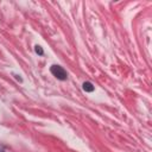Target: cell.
Listing matches in <instances>:
<instances>
[{
	"label": "cell",
	"mask_w": 152,
	"mask_h": 152,
	"mask_svg": "<svg viewBox=\"0 0 152 152\" xmlns=\"http://www.w3.org/2000/svg\"><path fill=\"white\" fill-rule=\"evenodd\" d=\"M34 51H36V52H37L38 55H40V56H42V55L44 53V51H43L42 46H39V45H36V46H34Z\"/></svg>",
	"instance_id": "obj_3"
},
{
	"label": "cell",
	"mask_w": 152,
	"mask_h": 152,
	"mask_svg": "<svg viewBox=\"0 0 152 152\" xmlns=\"http://www.w3.org/2000/svg\"><path fill=\"white\" fill-rule=\"evenodd\" d=\"M50 71H51V74H52L56 78H58V80H61V81H65L66 77H68L66 71H65L62 66H59V65H52V66L50 68Z\"/></svg>",
	"instance_id": "obj_1"
},
{
	"label": "cell",
	"mask_w": 152,
	"mask_h": 152,
	"mask_svg": "<svg viewBox=\"0 0 152 152\" xmlns=\"http://www.w3.org/2000/svg\"><path fill=\"white\" fill-rule=\"evenodd\" d=\"M83 90L84 91H88V93H91V91H94V86L90 83V82H84L83 83Z\"/></svg>",
	"instance_id": "obj_2"
}]
</instances>
